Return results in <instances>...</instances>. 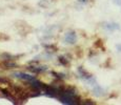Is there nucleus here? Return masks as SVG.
I'll return each mask as SVG.
<instances>
[{"mask_svg":"<svg viewBox=\"0 0 121 105\" xmlns=\"http://www.w3.org/2000/svg\"><path fill=\"white\" fill-rule=\"evenodd\" d=\"M102 27L106 32H110V33H113L115 31H119L120 29V25L115 22H104V23H102Z\"/></svg>","mask_w":121,"mask_h":105,"instance_id":"1","label":"nucleus"},{"mask_svg":"<svg viewBox=\"0 0 121 105\" xmlns=\"http://www.w3.org/2000/svg\"><path fill=\"white\" fill-rule=\"evenodd\" d=\"M64 42L67 44H75L77 42V35L75 32H67L64 36Z\"/></svg>","mask_w":121,"mask_h":105,"instance_id":"2","label":"nucleus"},{"mask_svg":"<svg viewBox=\"0 0 121 105\" xmlns=\"http://www.w3.org/2000/svg\"><path fill=\"white\" fill-rule=\"evenodd\" d=\"M12 76H14L15 78H18V79H21V80H24V81H32V80H35V77L32 76V75H29V74H24V73H14Z\"/></svg>","mask_w":121,"mask_h":105,"instance_id":"3","label":"nucleus"},{"mask_svg":"<svg viewBox=\"0 0 121 105\" xmlns=\"http://www.w3.org/2000/svg\"><path fill=\"white\" fill-rule=\"evenodd\" d=\"M29 71H31L32 73H35V74H39V73H43V71H48V67L46 66H41V65H37V66H29L27 67Z\"/></svg>","mask_w":121,"mask_h":105,"instance_id":"4","label":"nucleus"},{"mask_svg":"<svg viewBox=\"0 0 121 105\" xmlns=\"http://www.w3.org/2000/svg\"><path fill=\"white\" fill-rule=\"evenodd\" d=\"M93 92H94V95L100 97V96H103L104 95V89L101 87V86H99L98 84H96V85L93 86Z\"/></svg>","mask_w":121,"mask_h":105,"instance_id":"5","label":"nucleus"},{"mask_svg":"<svg viewBox=\"0 0 121 105\" xmlns=\"http://www.w3.org/2000/svg\"><path fill=\"white\" fill-rule=\"evenodd\" d=\"M2 66H3L4 68H15V67H17V64L12 62V60H3Z\"/></svg>","mask_w":121,"mask_h":105,"instance_id":"6","label":"nucleus"},{"mask_svg":"<svg viewBox=\"0 0 121 105\" xmlns=\"http://www.w3.org/2000/svg\"><path fill=\"white\" fill-rule=\"evenodd\" d=\"M58 61H59V63L61 65H63V66L69 64V59H66L65 56H60V57L58 58Z\"/></svg>","mask_w":121,"mask_h":105,"instance_id":"7","label":"nucleus"},{"mask_svg":"<svg viewBox=\"0 0 121 105\" xmlns=\"http://www.w3.org/2000/svg\"><path fill=\"white\" fill-rule=\"evenodd\" d=\"M113 2L116 5H121V0H113Z\"/></svg>","mask_w":121,"mask_h":105,"instance_id":"8","label":"nucleus"},{"mask_svg":"<svg viewBox=\"0 0 121 105\" xmlns=\"http://www.w3.org/2000/svg\"><path fill=\"white\" fill-rule=\"evenodd\" d=\"M116 48H117L118 52L121 53V43L120 44H117V45H116Z\"/></svg>","mask_w":121,"mask_h":105,"instance_id":"9","label":"nucleus"},{"mask_svg":"<svg viewBox=\"0 0 121 105\" xmlns=\"http://www.w3.org/2000/svg\"><path fill=\"white\" fill-rule=\"evenodd\" d=\"M78 2H79V3L85 4V3H87V2H88V0H78Z\"/></svg>","mask_w":121,"mask_h":105,"instance_id":"10","label":"nucleus"}]
</instances>
